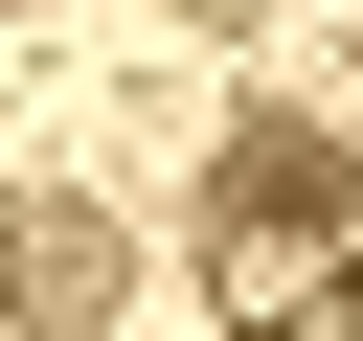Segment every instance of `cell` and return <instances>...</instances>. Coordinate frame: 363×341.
I'll return each instance as SVG.
<instances>
[{"label":"cell","mask_w":363,"mask_h":341,"mask_svg":"<svg viewBox=\"0 0 363 341\" xmlns=\"http://www.w3.org/2000/svg\"><path fill=\"white\" fill-rule=\"evenodd\" d=\"M318 227H363V159H340L318 114H250V136H227V273H250V296H295V250H318Z\"/></svg>","instance_id":"obj_1"},{"label":"cell","mask_w":363,"mask_h":341,"mask_svg":"<svg viewBox=\"0 0 363 341\" xmlns=\"http://www.w3.org/2000/svg\"><path fill=\"white\" fill-rule=\"evenodd\" d=\"M182 23H272V0H182Z\"/></svg>","instance_id":"obj_3"},{"label":"cell","mask_w":363,"mask_h":341,"mask_svg":"<svg viewBox=\"0 0 363 341\" xmlns=\"http://www.w3.org/2000/svg\"><path fill=\"white\" fill-rule=\"evenodd\" d=\"M0 296H23L45 341H113V296H136V227H113V205H0Z\"/></svg>","instance_id":"obj_2"}]
</instances>
